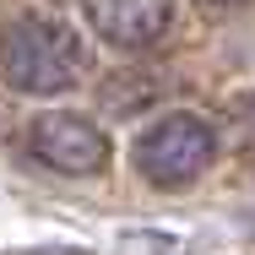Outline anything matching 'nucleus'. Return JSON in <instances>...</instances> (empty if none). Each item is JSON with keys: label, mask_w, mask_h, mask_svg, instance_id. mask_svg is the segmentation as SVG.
Returning a JSON list of instances; mask_svg holds the SVG:
<instances>
[{"label": "nucleus", "mask_w": 255, "mask_h": 255, "mask_svg": "<svg viewBox=\"0 0 255 255\" xmlns=\"http://www.w3.org/2000/svg\"><path fill=\"white\" fill-rule=\"evenodd\" d=\"M87 27L114 49H157L179 27L174 0H87Z\"/></svg>", "instance_id": "20e7f679"}, {"label": "nucleus", "mask_w": 255, "mask_h": 255, "mask_svg": "<svg viewBox=\"0 0 255 255\" xmlns=\"http://www.w3.org/2000/svg\"><path fill=\"white\" fill-rule=\"evenodd\" d=\"M130 157H136V168L152 185L179 190L196 174H206V163L217 157V130L206 125L201 114H163V120H152L136 136V152Z\"/></svg>", "instance_id": "f03ea898"}, {"label": "nucleus", "mask_w": 255, "mask_h": 255, "mask_svg": "<svg viewBox=\"0 0 255 255\" xmlns=\"http://www.w3.org/2000/svg\"><path fill=\"white\" fill-rule=\"evenodd\" d=\"M27 152L54 174H103L109 168V136L87 114H38L27 125Z\"/></svg>", "instance_id": "7ed1b4c3"}, {"label": "nucleus", "mask_w": 255, "mask_h": 255, "mask_svg": "<svg viewBox=\"0 0 255 255\" xmlns=\"http://www.w3.org/2000/svg\"><path fill=\"white\" fill-rule=\"evenodd\" d=\"M206 5H228V0H206Z\"/></svg>", "instance_id": "39448f33"}, {"label": "nucleus", "mask_w": 255, "mask_h": 255, "mask_svg": "<svg viewBox=\"0 0 255 255\" xmlns=\"http://www.w3.org/2000/svg\"><path fill=\"white\" fill-rule=\"evenodd\" d=\"M87 44L76 27L54 22V16H16L0 33V76L5 87L27 93V98H54L65 87H76L87 76Z\"/></svg>", "instance_id": "f257e3e1"}]
</instances>
